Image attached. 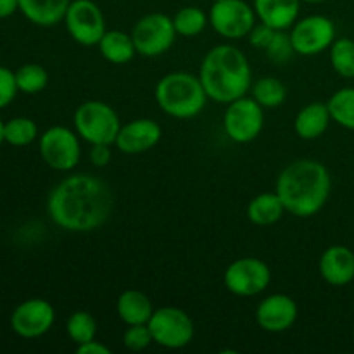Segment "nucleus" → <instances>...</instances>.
<instances>
[{"label":"nucleus","mask_w":354,"mask_h":354,"mask_svg":"<svg viewBox=\"0 0 354 354\" xmlns=\"http://www.w3.org/2000/svg\"><path fill=\"white\" fill-rule=\"evenodd\" d=\"M199 78L207 97L225 106L248 95L252 85L248 55L232 44L214 45L206 52L201 62Z\"/></svg>","instance_id":"obj_3"},{"label":"nucleus","mask_w":354,"mask_h":354,"mask_svg":"<svg viewBox=\"0 0 354 354\" xmlns=\"http://www.w3.org/2000/svg\"><path fill=\"white\" fill-rule=\"evenodd\" d=\"M265 54L273 64H287L292 59V55L296 54L292 47V41H290V35L287 31H275L272 41L265 48Z\"/></svg>","instance_id":"obj_31"},{"label":"nucleus","mask_w":354,"mask_h":354,"mask_svg":"<svg viewBox=\"0 0 354 354\" xmlns=\"http://www.w3.org/2000/svg\"><path fill=\"white\" fill-rule=\"evenodd\" d=\"M100 55L107 62L116 66L128 64L137 54L131 33H124L121 30H109L104 33L100 41L97 44Z\"/></svg>","instance_id":"obj_23"},{"label":"nucleus","mask_w":354,"mask_h":354,"mask_svg":"<svg viewBox=\"0 0 354 354\" xmlns=\"http://www.w3.org/2000/svg\"><path fill=\"white\" fill-rule=\"evenodd\" d=\"M265 127V109L252 97H239L227 104L223 113V130L235 144H249L261 135Z\"/></svg>","instance_id":"obj_10"},{"label":"nucleus","mask_w":354,"mask_h":354,"mask_svg":"<svg viewBox=\"0 0 354 354\" xmlns=\"http://www.w3.org/2000/svg\"><path fill=\"white\" fill-rule=\"evenodd\" d=\"M306 3H322V2H327V0H303Z\"/></svg>","instance_id":"obj_39"},{"label":"nucleus","mask_w":354,"mask_h":354,"mask_svg":"<svg viewBox=\"0 0 354 354\" xmlns=\"http://www.w3.org/2000/svg\"><path fill=\"white\" fill-rule=\"evenodd\" d=\"M76 133L90 145H114L121 128V120L113 106L104 100H86L82 102L73 116Z\"/></svg>","instance_id":"obj_5"},{"label":"nucleus","mask_w":354,"mask_h":354,"mask_svg":"<svg viewBox=\"0 0 354 354\" xmlns=\"http://www.w3.org/2000/svg\"><path fill=\"white\" fill-rule=\"evenodd\" d=\"M275 192L287 213L296 218H311L327 204L332 192V176L327 166L317 159H296L280 171Z\"/></svg>","instance_id":"obj_2"},{"label":"nucleus","mask_w":354,"mask_h":354,"mask_svg":"<svg viewBox=\"0 0 354 354\" xmlns=\"http://www.w3.org/2000/svg\"><path fill=\"white\" fill-rule=\"evenodd\" d=\"M123 344L130 351H144L152 344V335L147 324L144 325H128L123 332Z\"/></svg>","instance_id":"obj_32"},{"label":"nucleus","mask_w":354,"mask_h":354,"mask_svg":"<svg viewBox=\"0 0 354 354\" xmlns=\"http://www.w3.org/2000/svg\"><path fill=\"white\" fill-rule=\"evenodd\" d=\"M161 124L149 118H137L121 124L114 145L123 154H142L154 149L161 142Z\"/></svg>","instance_id":"obj_16"},{"label":"nucleus","mask_w":354,"mask_h":354,"mask_svg":"<svg viewBox=\"0 0 354 354\" xmlns=\"http://www.w3.org/2000/svg\"><path fill=\"white\" fill-rule=\"evenodd\" d=\"M330 121L327 102H310L294 118V131L303 140H317L328 130Z\"/></svg>","instance_id":"obj_19"},{"label":"nucleus","mask_w":354,"mask_h":354,"mask_svg":"<svg viewBox=\"0 0 354 354\" xmlns=\"http://www.w3.org/2000/svg\"><path fill=\"white\" fill-rule=\"evenodd\" d=\"M272 282L270 266L254 256L237 258L227 266L223 283L230 294L237 297H254L268 289Z\"/></svg>","instance_id":"obj_9"},{"label":"nucleus","mask_w":354,"mask_h":354,"mask_svg":"<svg viewBox=\"0 0 354 354\" xmlns=\"http://www.w3.org/2000/svg\"><path fill=\"white\" fill-rule=\"evenodd\" d=\"M303 0H252V7L261 23L277 31H287L299 19Z\"/></svg>","instance_id":"obj_18"},{"label":"nucleus","mask_w":354,"mask_h":354,"mask_svg":"<svg viewBox=\"0 0 354 354\" xmlns=\"http://www.w3.org/2000/svg\"><path fill=\"white\" fill-rule=\"evenodd\" d=\"M76 353L78 354H111L109 346L102 344L97 339H90V341L83 342V344L76 346Z\"/></svg>","instance_id":"obj_36"},{"label":"nucleus","mask_w":354,"mask_h":354,"mask_svg":"<svg viewBox=\"0 0 354 354\" xmlns=\"http://www.w3.org/2000/svg\"><path fill=\"white\" fill-rule=\"evenodd\" d=\"M318 270L328 286H349L354 280V252L346 245H330L320 256Z\"/></svg>","instance_id":"obj_17"},{"label":"nucleus","mask_w":354,"mask_h":354,"mask_svg":"<svg viewBox=\"0 0 354 354\" xmlns=\"http://www.w3.org/2000/svg\"><path fill=\"white\" fill-rule=\"evenodd\" d=\"M173 24H175L176 35L183 38H194L203 33L209 24V17L201 7L185 6L173 16Z\"/></svg>","instance_id":"obj_26"},{"label":"nucleus","mask_w":354,"mask_h":354,"mask_svg":"<svg viewBox=\"0 0 354 354\" xmlns=\"http://www.w3.org/2000/svg\"><path fill=\"white\" fill-rule=\"evenodd\" d=\"M353 339H354V330H353Z\"/></svg>","instance_id":"obj_41"},{"label":"nucleus","mask_w":354,"mask_h":354,"mask_svg":"<svg viewBox=\"0 0 354 354\" xmlns=\"http://www.w3.org/2000/svg\"><path fill=\"white\" fill-rule=\"evenodd\" d=\"M209 24L225 40H242L254 28V7L245 0H218L213 2L209 12Z\"/></svg>","instance_id":"obj_12"},{"label":"nucleus","mask_w":354,"mask_h":354,"mask_svg":"<svg viewBox=\"0 0 354 354\" xmlns=\"http://www.w3.org/2000/svg\"><path fill=\"white\" fill-rule=\"evenodd\" d=\"M152 342L165 349H183L192 342L196 327L187 311L176 306H162L154 310L147 322Z\"/></svg>","instance_id":"obj_7"},{"label":"nucleus","mask_w":354,"mask_h":354,"mask_svg":"<svg viewBox=\"0 0 354 354\" xmlns=\"http://www.w3.org/2000/svg\"><path fill=\"white\" fill-rule=\"evenodd\" d=\"M3 124H6V123H3V121L0 120V145H2L3 142H6V137H3Z\"/></svg>","instance_id":"obj_38"},{"label":"nucleus","mask_w":354,"mask_h":354,"mask_svg":"<svg viewBox=\"0 0 354 354\" xmlns=\"http://www.w3.org/2000/svg\"><path fill=\"white\" fill-rule=\"evenodd\" d=\"M19 10V0H0V19L10 17Z\"/></svg>","instance_id":"obj_37"},{"label":"nucleus","mask_w":354,"mask_h":354,"mask_svg":"<svg viewBox=\"0 0 354 354\" xmlns=\"http://www.w3.org/2000/svg\"><path fill=\"white\" fill-rule=\"evenodd\" d=\"M38 152L48 168L62 173L73 171L82 159V138L76 130L55 124L40 135Z\"/></svg>","instance_id":"obj_6"},{"label":"nucleus","mask_w":354,"mask_h":354,"mask_svg":"<svg viewBox=\"0 0 354 354\" xmlns=\"http://www.w3.org/2000/svg\"><path fill=\"white\" fill-rule=\"evenodd\" d=\"M55 322V310L47 299L31 297L14 308L10 328L23 339H37L47 334Z\"/></svg>","instance_id":"obj_14"},{"label":"nucleus","mask_w":354,"mask_h":354,"mask_svg":"<svg viewBox=\"0 0 354 354\" xmlns=\"http://www.w3.org/2000/svg\"><path fill=\"white\" fill-rule=\"evenodd\" d=\"M16 83L19 92L35 95V93H40L41 90H45V86L48 85V73L44 66L28 62L16 71Z\"/></svg>","instance_id":"obj_30"},{"label":"nucleus","mask_w":354,"mask_h":354,"mask_svg":"<svg viewBox=\"0 0 354 354\" xmlns=\"http://www.w3.org/2000/svg\"><path fill=\"white\" fill-rule=\"evenodd\" d=\"M111 158H113V151H111L109 144H95L90 147V162L97 168H104L109 165Z\"/></svg>","instance_id":"obj_35"},{"label":"nucleus","mask_w":354,"mask_h":354,"mask_svg":"<svg viewBox=\"0 0 354 354\" xmlns=\"http://www.w3.org/2000/svg\"><path fill=\"white\" fill-rule=\"evenodd\" d=\"M248 220L258 227H270L282 220L283 213H287L282 199L277 192H263L252 197L248 204Z\"/></svg>","instance_id":"obj_22"},{"label":"nucleus","mask_w":354,"mask_h":354,"mask_svg":"<svg viewBox=\"0 0 354 354\" xmlns=\"http://www.w3.org/2000/svg\"><path fill=\"white\" fill-rule=\"evenodd\" d=\"M17 92V83H16V71L0 66V109L9 106L14 99H16Z\"/></svg>","instance_id":"obj_33"},{"label":"nucleus","mask_w":354,"mask_h":354,"mask_svg":"<svg viewBox=\"0 0 354 354\" xmlns=\"http://www.w3.org/2000/svg\"><path fill=\"white\" fill-rule=\"evenodd\" d=\"M71 0H19V12L30 23L50 28L64 21Z\"/></svg>","instance_id":"obj_21"},{"label":"nucleus","mask_w":354,"mask_h":354,"mask_svg":"<svg viewBox=\"0 0 354 354\" xmlns=\"http://www.w3.org/2000/svg\"><path fill=\"white\" fill-rule=\"evenodd\" d=\"M69 37L83 47H93L106 33V17L93 0H71L64 16Z\"/></svg>","instance_id":"obj_13"},{"label":"nucleus","mask_w":354,"mask_h":354,"mask_svg":"<svg viewBox=\"0 0 354 354\" xmlns=\"http://www.w3.org/2000/svg\"><path fill=\"white\" fill-rule=\"evenodd\" d=\"M289 35L294 52L303 57H313L328 50L337 38L334 21L322 14L299 17L289 30Z\"/></svg>","instance_id":"obj_11"},{"label":"nucleus","mask_w":354,"mask_h":354,"mask_svg":"<svg viewBox=\"0 0 354 354\" xmlns=\"http://www.w3.org/2000/svg\"><path fill=\"white\" fill-rule=\"evenodd\" d=\"M327 106L334 123L354 131V86H344L332 93Z\"/></svg>","instance_id":"obj_25"},{"label":"nucleus","mask_w":354,"mask_h":354,"mask_svg":"<svg viewBox=\"0 0 354 354\" xmlns=\"http://www.w3.org/2000/svg\"><path fill=\"white\" fill-rule=\"evenodd\" d=\"M275 31L277 30H273L272 26H268V24H265L259 21V24L256 23L254 28L249 31V35H248L249 44H251V47L258 48V50H265V48L270 45V41H272Z\"/></svg>","instance_id":"obj_34"},{"label":"nucleus","mask_w":354,"mask_h":354,"mask_svg":"<svg viewBox=\"0 0 354 354\" xmlns=\"http://www.w3.org/2000/svg\"><path fill=\"white\" fill-rule=\"evenodd\" d=\"M154 99L166 116L175 120H192L203 113L209 97L201 83L199 75L173 71L156 83Z\"/></svg>","instance_id":"obj_4"},{"label":"nucleus","mask_w":354,"mask_h":354,"mask_svg":"<svg viewBox=\"0 0 354 354\" xmlns=\"http://www.w3.org/2000/svg\"><path fill=\"white\" fill-rule=\"evenodd\" d=\"M137 54L144 57H159L173 47L176 30L173 17L162 12H151L142 16L131 30Z\"/></svg>","instance_id":"obj_8"},{"label":"nucleus","mask_w":354,"mask_h":354,"mask_svg":"<svg viewBox=\"0 0 354 354\" xmlns=\"http://www.w3.org/2000/svg\"><path fill=\"white\" fill-rule=\"evenodd\" d=\"M211 2H218V0H211Z\"/></svg>","instance_id":"obj_40"},{"label":"nucleus","mask_w":354,"mask_h":354,"mask_svg":"<svg viewBox=\"0 0 354 354\" xmlns=\"http://www.w3.org/2000/svg\"><path fill=\"white\" fill-rule=\"evenodd\" d=\"M332 69L342 78H354V40L351 38H335L330 45Z\"/></svg>","instance_id":"obj_28"},{"label":"nucleus","mask_w":354,"mask_h":354,"mask_svg":"<svg viewBox=\"0 0 354 354\" xmlns=\"http://www.w3.org/2000/svg\"><path fill=\"white\" fill-rule=\"evenodd\" d=\"M252 99L263 107V109H277L282 106L287 99L286 83L280 82L275 76H263L258 82L251 85Z\"/></svg>","instance_id":"obj_24"},{"label":"nucleus","mask_w":354,"mask_h":354,"mask_svg":"<svg viewBox=\"0 0 354 354\" xmlns=\"http://www.w3.org/2000/svg\"><path fill=\"white\" fill-rule=\"evenodd\" d=\"M151 297L137 289H127L118 296L116 313L124 325H144L154 313Z\"/></svg>","instance_id":"obj_20"},{"label":"nucleus","mask_w":354,"mask_h":354,"mask_svg":"<svg viewBox=\"0 0 354 354\" xmlns=\"http://www.w3.org/2000/svg\"><path fill=\"white\" fill-rule=\"evenodd\" d=\"M113 207L111 187L90 173L66 176L47 197V213L52 223L73 234H88L106 225Z\"/></svg>","instance_id":"obj_1"},{"label":"nucleus","mask_w":354,"mask_h":354,"mask_svg":"<svg viewBox=\"0 0 354 354\" xmlns=\"http://www.w3.org/2000/svg\"><path fill=\"white\" fill-rule=\"evenodd\" d=\"M3 137L9 145L14 147H26L33 144L38 137V127L31 118L17 116L3 124Z\"/></svg>","instance_id":"obj_27"},{"label":"nucleus","mask_w":354,"mask_h":354,"mask_svg":"<svg viewBox=\"0 0 354 354\" xmlns=\"http://www.w3.org/2000/svg\"><path fill=\"white\" fill-rule=\"evenodd\" d=\"M297 315H299V308L296 301L287 294L277 292L259 301L254 317L261 330L270 332V334H282L294 327Z\"/></svg>","instance_id":"obj_15"},{"label":"nucleus","mask_w":354,"mask_h":354,"mask_svg":"<svg viewBox=\"0 0 354 354\" xmlns=\"http://www.w3.org/2000/svg\"><path fill=\"white\" fill-rule=\"evenodd\" d=\"M66 332L68 337L75 342L76 346L83 344V342L95 339L97 335V320L92 313L88 311H73L69 315L68 322H66Z\"/></svg>","instance_id":"obj_29"}]
</instances>
